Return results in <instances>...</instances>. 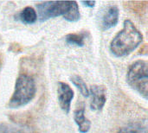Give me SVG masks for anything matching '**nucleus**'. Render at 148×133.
I'll return each mask as SVG.
<instances>
[{
	"label": "nucleus",
	"mask_w": 148,
	"mask_h": 133,
	"mask_svg": "<svg viewBox=\"0 0 148 133\" xmlns=\"http://www.w3.org/2000/svg\"><path fill=\"white\" fill-rule=\"evenodd\" d=\"M143 35L134 23L127 19L123 28L119 31L110 42L109 49L115 57H125L134 52L143 42Z\"/></svg>",
	"instance_id": "f257e3e1"
},
{
	"label": "nucleus",
	"mask_w": 148,
	"mask_h": 133,
	"mask_svg": "<svg viewBox=\"0 0 148 133\" xmlns=\"http://www.w3.org/2000/svg\"><path fill=\"white\" fill-rule=\"evenodd\" d=\"M36 94V83L29 74H20L15 83L14 92L7 103V107L17 109L31 102Z\"/></svg>",
	"instance_id": "f03ea898"
},
{
	"label": "nucleus",
	"mask_w": 148,
	"mask_h": 133,
	"mask_svg": "<svg viewBox=\"0 0 148 133\" xmlns=\"http://www.w3.org/2000/svg\"><path fill=\"white\" fill-rule=\"evenodd\" d=\"M128 85L145 99L148 93V64L146 61L139 60L131 64L127 73Z\"/></svg>",
	"instance_id": "7ed1b4c3"
},
{
	"label": "nucleus",
	"mask_w": 148,
	"mask_h": 133,
	"mask_svg": "<svg viewBox=\"0 0 148 133\" xmlns=\"http://www.w3.org/2000/svg\"><path fill=\"white\" fill-rule=\"evenodd\" d=\"M70 5V1H50L42 2L37 4V19L41 22L50 18L64 16Z\"/></svg>",
	"instance_id": "20e7f679"
},
{
	"label": "nucleus",
	"mask_w": 148,
	"mask_h": 133,
	"mask_svg": "<svg viewBox=\"0 0 148 133\" xmlns=\"http://www.w3.org/2000/svg\"><path fill=\"white\" fill-rule=\"evenodd\" d=\"M74 90L72 87L65 82L59 81L57 84V99L61 109L68 114L70 112L71 103L74 99Z\"/></svg>",
	"instance_id": "39448f33"
},
{
	"label": "nucleus",
	"mask_w": 148,
	"mask_h": 133,
	"mask_svg": "<svg viewBox=\"0 0 148 133\" xmlns=\"http://www.w3.org/2000/svg\"><path fill=\"white\" fill-rule=\"evenodd\" d=\"M88 91V97H90V109L95 112L101 111L107 101V88L101 85H93Z\"/></svg>",
	"instance_id": "423d86ee"
},
{
	"label": "nucleus",
	"mask_w": 148,
	"mask_h": 133,
	"mask_svg": "<svg viewBox=\"0 0 148 133\" xmlns=\"http://www.w3.org/2000/svg\"><path fill=\"white\" fill-rule=\"evenodd\" d=\"M74 120L80 133H88L91 128V121L85 116V105L83 102L77 105L74 111Z\"/></svg>",
	"instance_id": "0eeeda50"
},
{
	"label": "nucleus",
	"mask_w": 148,
	"mask_h": 133,
	"mask_svg": "<svg viewBox=\"0 0 148 133\" xmlns=\"http://www.w3.org/2000/svg\"><path fill=\"white\" fill-rule=\"evenodd\" d=\"M119 17H120V10L118 6L117 5L108 6V8L106 10L101 18V29L103 30H107L116 26L119 22Z\"/></svg>",
	"instance_id": "6e6552de"
},
{
	"label": "nucleus",
	"mask_w": 148,
	"mask_h": 133,
	"mask_svg": "<svg viewBox=\"0 0 148 133\" xmlns=\"http://www.w3.org/2000/svg\"><path fill=\"white\" fill-rule=\"evenodd\" d=\"M117 133H148L147 119L134 121L121 127Z\"/></svg>",
	"instance_id": "1a4fd4ad"
},
{
	"label": "nucleus",
	"mask_w": 148,
	"mask_h": 133,
	"mask_svg": "<svg viewBox=\"0 0 148 133\" xmlns=\"http://www.w3.org/2000/svg\"><path fill=\"white\" fill-rule=\"evenodd\" d=\"M0 133H35V131L27 125L15 123H0Z\"/></svg>",
	"instance_id": "9d476101"
},
{
	"label": "nucleus",
	"mask_w": 148,
	"mask_h": 133,
	"mask_svg": "<svg viewBox=\"0 0 148 133\" xmlns=\"http://www.w3.org/2000/svg\"><path fill=\"white\" fill-rule=\"evenodd\" d=\"M17 18L25 24H33L37 21V14L33 7L26 6L18 13Z\"/></svg>",
	"instance_id": "9b49d317"
},
{
	"label": "nucleus",
	"mask_w": 148,
	"mask_h": 133,
	"mask_svg": "<svg viewBox=\"0 0 148 133\" xmlns=\"http://www.w3.org/2000/svg\"><path fill=\"white\" fill-rule=\"evenodd\" d=\"M63 18L66 21L69 22H77L81 18L80 10L77 2L75 1H70V5L68 10V11L63 16Z\"/></svg>",
	"instance_id": "f8f14e48"
},
{
	"label": "nucleus",
	"mask_w": 148,
	"mask_h": 133,
	"mask_svg": "<svg viewBox=\"0 0 148 133\" xmlns=\"http://www.w3.org/2000/svg\"><path fill=\"white\" fill-rule=\"evenodd\" d=\"M87 37L86 32L82 31L80 33H71L68 34L65 37L66 42L71 45H75L78 47H83L85 45V40Z\"/></svg>",
	"instance_id": "ddd939ff"
},
{
	"label": "nucleus",
	"mask_w": 148,
	"mask_h": 133,
	"mask_svg": "<svg viewBox=\"0 0 148 133\" xmlns=\"http://www.w3.org/2000/svg\"><path fill=\"white\" fill-rule=\"evenodd\" d=\"M70 81L75 86V87L78 89V91L80 92V93L85 97V98H88L89 96V91L88 88V86L86 84V82L84 81V80L79 76V75H72L69 78Z\"/></svg>",
	"instance_id": "4468645a"
},
{
	"label": "nucleus",
	"mask_w": 148,
	"mask_h": 133,
	"mask_svg": "<svg viewBox=\"0 0 148 133\" xmlns=\"http://www.w3.org/2000/svg\"><path fill=\"white\" fill-rule=\"evenodd\" d=\"M82 3L83 5L88 7V8H93V7L95 5L96 2H95V1H86V2H82Z\"/></svg>",
	"instance_id": "2eb2a0df"
},
{
	"label": "nucleus",
	"mask_w": 148,
	"mask_h": 133,
	"mask_svg": "<svg viewBox=\"0 0 148 133\" xmlns=\"http://www.w3.org/2000/svg\"><path fill=\"white\" fill-rule=\"evenodd\" d=\"M0 68H1V61H0Z\"/></svg>",
	"instance_id": "dca6fc26"
}]
</instances>
